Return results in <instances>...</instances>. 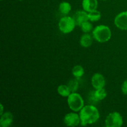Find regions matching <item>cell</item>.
Segmentation results:
<instances>
[{"label": "cell", "instance_id": "1", "mask_svg": "<svg viewBox=\"0 0 127 127\" xmlns=\"http://www.w3.org/2000/svg\"><path fill=\"white\" fill-rule=\"evenodd\" d=\"M79 116L81 125L87 126L96 123L100 118V113L95 105L89 104L84 105L79 111Z\"/></svg>", "mask_w": 127, "mask_h": 127}, {"label": "cell", "instance_id": "2", "mask_svg": "<svg viewBox=\"0 0 127 127\" xmlns=\"http://www.w3.org/2000/svg\"><path fill=\"white\" fill-rule=\"evenodd\" d=\"M93 38L99 43H105L111 38L112 31L110 27L105 25H99L93 31Z\"/></svg>", "mask_w": 127, "mask_h": 127}, {"label": "cell", "instance_id": "3", "mask_svg": "<svg viewBox=\"0 0 127 127\" xmlns=\"http://www.w3.org/2000/svg\"><path fill=\"white\" fill-rule=\"evenodd\" d=\"M68 107L73 112H79L84 106V102L81 95L76 92L71 93L67 97Z\"/></svg>", "mask_w": 127, "mask_h": 127}, {"label": "cell", "instance_id": "4", "mask_svg": "<svg viewBox=\"0 0 127 127\" xmlns=\"http://www.w3.org/2000/svg\"><path fill=\"white\" fill-rule=\"evenodd\" d=\"M76 26L74 19L69 16H64L60 19L58 22L59 30L64 34H68L73 32Z\"/></svg>", "mask_w": 127, "mask_h": 127}, {"label": "cell", "instance_id": "5", "mask_svg": "<svg viewBox=\"0 0 127 127\" xmlns=\"http://www.w3.org/2000/svg\"><path fill=\"white\" fill-rule=\"evenodd\" d=\"M123 124V117L118 112L110 113L105 119V125L107 127H121Z\"/></svg>", "mask_w": 127, "mask_h": 127}, {"label": "cell", "instance_id": "6", "mask_svg": "<svg viewBox=\"0 0 127 127\" xmlns=\"http://www.w3.org/2000/svg\"><path fill=\"white\" fill-rule=\"evenodd\" d=\"M63 122L66 126L70 127H77L81 124V119L79 114L75 112L66 114L63 119Z\"/></svg>", "mask_w": 127, "mask_h": 127}, {"label": "cell", "instance_id": "7", "mask_svg": "<svg viewBox=\"0 0 127 127\" xmlns=\"http://www.w3.org/2000/svg\"><path fill=\"white\" fill-rule=\"evenodd\" d=\"M114 24L119 29L127 31V11L118 14L114 19Z\"/></svg>", "mask_w": 127, "mask_h": 127}, {"label": "cell", "instance_id": "8", "mask_svg": "<svg viewBox=\"0 0 127 127\" xmlns=\"http://www.w3.org/2000/svg\"><path fill=\"white\" fill-rule=\"evenodd\" d=\"M105 79L104 76L99 73H96L93 74L91 78V84L95 89H100L105 87Z\"/></svg>", "mask_w": 127, "mask_h": 127}, {"label": "cell", "instance_id": "9", "mask_svg": "<svg viewBox=\"0 0 127 127\" xmlns=\"http://www.w3.org/2000/svg\"><path fill=\"white\" fill-rule=\"evenodd\" d=\"M73 18L74 19L76 25L78 26H81L84 22L89 21L88 12L85 11L84 10L78 11L74 14Z\"/></svg>", "mask_w": 127, "mask_h": 127}, {"label": "cell", "instance_id": "10", "mask_svg": "<svg viewBox=\"0 0 127 127\" xmlns=\"http://www.w3.org/2000/svg\"><path fill=\"white\" fill-rule=\"evenodd\" d=\"M14 117L11 112H4L0 118V126L1 127H8L12 125Z\"/></svg>", "mask_w": 127, "mask_h": 127}, {"label": "cell", "instance_id": "11", "mask_svg": "<svg viewBox=\"0 0 127 127\" xmlns=\"http://www.w3.org/2000/svg\"><path fill=\"white\" fill-rule=\"evenodd\" d=\"M82 7L83 10L89 12L96 10L98 7L97 0H83Z\"/></svg>", "mask_w": 127, "mask_h": 127}, {"label": "cell", "instance_id": "12", "mask_svg": "<svg viewBox=\"0 0 127 127\" xmlns=\"http://www.w3.org/2000/svg\"><path fill=\"white\" fill-rule=\"evenodd\" d=\"M93 36L88 33H84L81 37L79 40V43L81 46L84 48H88L91 47L93 42Z\"/></svg>", "mask_w": 127, "mask_h": 127}, {"label": "cell", "instance_id": "13", "mask_svg": "<svg viewBox=\"0 0 127 127\" xmlns=\"http://www.w3.org/2000/svg\"><path fill=\"white\" fill-rule=\"evenodd\" d=\"M57 92H58L59 95L63 97H68L69 94L71 93V91H70L67 84L60 85L57 88Z\"/></svg>", "mask_w": 127, "mask_h": 127}, {"label": "cell", "instance_id": "14", "mask_svg": "<svg viewBox=\"0 0 127 127\" xmlns=\"http://www.w3.org/2000/svg\"><path fill=\"white\" fill-rule=\"evenodd\" d=\"M58 9L62 14L67 15L71 10V5L67 1H63L60 4Z\"/></svg>", "mask_w": 127, "mask_h": 127}, {"label": "cell", "instance_id": "15", "mask_svg": "<svg viewBox=\"0 0 127 127\" xmlns=\"http://www.w3.org/2000/svg\"><path fill=\"white\" fill-rule=\"evenodd\" d=\"M94 94L98 102L105 99L107 95V91L104 89V88L95 89V91H94Z\"/></svg>", "mask_w": 127, "mask_h": 127}, {"label": "cell", "instance_id": "16", "mask_svg": "<svg viewBox=\"0 0 127 127\" xmlns=\"http://www.w3.org/2000/svg\"><path fill=\"white\" fill-rule=\"evenodd\" d=\"M72 74L76 78H81L84 74V68L81 65L79 64L74 66L72 69Z\"/></svg>", "mask_w": 127, "mask_h": 127}, {"label": "cell", "instance_id": "17", "mask_svg": "<svg viewBox=\"0 0 127 127\" xmlns=\"http://www.w3.org/2000/svg\"><path fill=\"white\" fill-rule=\"evenodd\" d=\"M88 18L89 21L91 22H97L101 18V13L98 10H94L88 12Z\"/></svg>", "mask_w": 127, "mask_h": 127}, {"label": "cell", "instance_id": "18", "mask_svg": "<svg viewBox=\"0 0 127 127\" xmlns=\"http://www.w3.org/2000/svg\"><path fill=\"white\" fill-rule=\"evenodd\" d=\"M67 85L69 87V89L71 91V93L76 92L79 88V83L76 79H72L68 81L67 83Z\"/></svg>", "mask_w": 127, "mask_h": 127}, {"label": "cell", "instance_id": "19", "mask_svg": "<svg viewBox=\"0 0 127 127\" xmlns=\"http://www.w3.org/2000/svg\"><path fill=\"white\" fill-rule=\"evenodd\" d=\"M80 27L82 31H83L84 33H89L91 31H93V29H94L93 24H92L91 22L89 21H86V22H84Z\"/></svg>", "mask_w": 127, "mask_h": 127}, {"label": "cell", "instance_id": "20", "mask_svg": "<svg viewBox=\"0 0 127 127\" xmlns=\"http://www.w3.org/2000/svg\"><path fill=\"white\" fill-rule=\"evenodd\" d=\"M122 92L125 95H127V79L124 81L121 87Z\"/></svg>", "mask_w": 127, "mask_h": 127}, {"label": "cell", "instance_id": "21", "mask_svg": "<svg viewBox=\"0 0 127 127\" xmlns=\"http://www.w3.org/2000/svg\"><path fill=\"white\" fill-rule=\"evenodd\" d=\"M0 108H1V111H0V115H1L4 112V107L2 104H1V105H0Z\"/></svg>", "mask_w": 127, "mask_h": 127}, {"label": "cell", "instance_id": "22", "mask_svg": "<svg viewBox=\"0 0 127 127\" xmlns=\"http://www.w3.org/2000/svg\"><path fill=\"white\" fill-rule=\"evenodd\" d=\"M102 1H107V0H102Z\"/></svg>", "mask_w": 127, "mask_h": 127}, {"label": "cell", "instance_id": "23", "mask_svg": "<svg viewBox=\"0 0 127 127\" xmlns=\"http://www.w3.org/2000/svg\"><path fill=\"white\" fill-rule=\"evenodd\" d=\"M18 1H23V0H18Z\"/></svg>", "mask_w": 127, "mask_h": 127}, {"label": "cell", "instance_id": "24", "mask_svg": "<svg viewBox=\"0 0 127 127\" xmlns=\"http://www.w3.org/2000/svg\"><path fill=\"white\" fill-rule=\"evenodd\" d=\"M1 1H2V0H1Z\"/></svg>", "mask_w": 127, "mask_h": 127}]
</instances>
